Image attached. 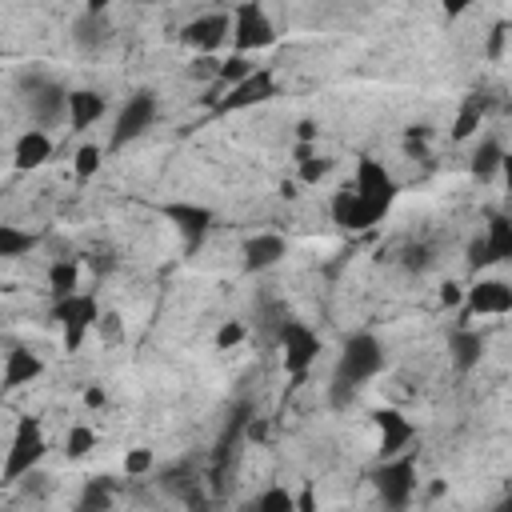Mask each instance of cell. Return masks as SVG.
<instances>
[{
  "instance_id": "7a4b0ae2",
  "label": "cell",
  "mask_w": 512,
  "mask_h": 512,
  "mask_svg": "<svg viewBox=\"0 0 512 512\" xmlns=\"http://www.w3.org/2000/svg\"><path fill=\"white\" fill-rule=\"evenodd\" d=\"M384 368V344L372 332H352L332 368V404H348Z\"/></svg>"
},
{
  "instance_id": "30bf717a",
  "label": "cell",
  "mask_w": 512,
  "mask_h": 512,
  "mask_svg": "<svg viewBox=\"0 0 512 512\" xmlns=\"http://www.w3.org/2000/svg\"><path fill=\"white\" fill-rule=\"evenodd\" d=\"M272 96H276V72L264 64V68H252L244 80L228 84V96L216 100V112H244V108L268 104Z\"/></svg>"
},
{
  "instance_id": "ba28073f",
  "label": "cell",
  "mask_w": 512,
  "mask_h": 512,
  "mask_svg": "<svg viewBox=\"0 0 512 512\" xmlns=\"http://www.w3.org/2000/svg\"><path fill=\"white\" fill-rule=\"evenodd\" d=\"M156 116H160V96L148 92V88H144V92H132V96L124 100L120 116H116V128H112L108 148H124V144L140 140V136L156 124Z\"/></svg>"
},
{
  "instance_id": "7c38bea8",
  "label": "cell",
  "mask_w": 512,
  "mask_h": 512,
  "mask_svg": "<svg viewBox=\"0 0 512 512\" xmlns=\"http://www.w3.org/2000/svg\"><path fill=\"white\" fill-rule=\"evenodd\" d=\"M468 316H508L512 312V284L508 280H476L464 292Z\"/></svg>"
},
{
  "instance_id": "603a6c76",
  "label": "cell",
  "mask_w": 512,
  "mask_h": 512,
  "mask_svg": "<svg viewBox=\"0 0 512 512\" xmlns=\"http://www.w3.org/2000/svg\"><path fill=\"white\" fill-rule=\"evenodd\" d=\"M328 172H332V160L328 156L312 152L308 144H296V176H300V184H320Z\"/></svg>"
},
{
  "instance_id": "1f68e13d",
  "label": "cell",
  "mask_w": 512,
  "mask_h": 512,
  "mask_svg": "<svg viewBox=\"0 0 512 512\" xmlns=\"http://www.w3.org/2000/svg\"><path fill=\"white\" fill-rule=\"evenodd\" d=\"M432 136V128L428 124H412L408 132H404V152L408 156H424V140Z\"/></svg>"
},
{
  "instance_id": "5b68a950",
  "label": "cell",
  "mask_w": 512,
  "mask_h": 512,
  "mask_svg": "<svg viewBox=\"0 0 512 512\" xmlns=\"http://www.w3.org/2000/svg\"><path fill=\"white\" fill-rule=\"evenodd\" d=\"M20 88H24V100H28V116L36 128H56L68 120V92L44 76V72H32V76H20Z\"/></svg>"
},
{
  "instance_id": "5bb4252c",
  "label": "cell",
  "mask_w": 512,
  "mask_h": 512,
  "mask_svg": "<svg viewBox=\"0 0 512 512\" xmlns=\"http://www.w3.org/2000/svg\"><path fill=\"white\" fill-rule=\"evenodd\" d=\"M372 424H376V432H380V456H384V460L396 456V452H404V448L416 440V424H412L404 412H396V408H376V412H372Z\"/></svg>"
},
{
  "instance_id": "e575fe53",
  "label": "cell",
  "mask_w": 512,
  "mask_h": 512,
  "mask_svg": "<svg viewBox=\"0 0 512 512\" xmlns=\"http://www.w3.org/2000/svg\"><path fill=\"white\" fill-rule=\"evenodd\" d=\"M148 468H152V452H148V448H132V452L124 456V472H128V476H144Z\"/></svg>"
},
{
  "instance_id": "ee69618b",
  "label": "cell",
  "mask_w": 512,
  "mask_h": 512,
  "mask_svg": "<svg viewBox=\"0 0 512 512\" xmlns=\"http://www.w3.org/2000/svg\"><path fill=\"white\" fill-rule=\"evenodd\" d=\"M0 292H4V284H0Z\"/></svg>"
},
{
  "instance_id": "8992f818",
  "label": "cell",
  "mask_w": 512,
  "mask_h": 512,
  "mask_svg": "<svg viewBox=\"0 0 512 512\" xmlns=\"http://www.w3.org/2000/svg\"><path fill=\"white\" fill-rule=\"evenodd\" d=\"M96 316H100V308H96V296H92V292H68V296L56 300L52 320L60 324L68 352H76V348L84 344V336L96 328Z\"/></svg>"
},
{
  "instance_id": "d6a6232c",
  "label": "cell",
  "mask_w": 512,
  "mask_h": 512,
  "mask_svg": "<svg viewBox=\"0 0 512 512\" xmlns=\"http://www.w3.org/2000/svg\"><path fill=\"white\" fill-rule=\"evenodd\" d=\"M96 332H100L108 344H116V340L124 336V324H120L116 312H100V316H96Z\"/></svg>"
},
{
  "instance_id": "8d00e7d4",
  "label": "cell",
  "mask_w": 512,
  "mask_h": 512,
  "mask_svg": "<svg viewBox=\"0 0 512 512\" xmlns=\"http://www.w3.org/2000/svg\"><path fill=\"white\" fill-rule=\"evenodd\" d=\"M504 36H508V24H504V20H496V28H492V40H488V56H492V60L504 52Z\"/></svg>"
},
{
  "instance_id": "f546056e",
  "label": "cell",
  "mask_w": 512,
  "mask_h": 512,
  "mask_svg": "<svg viewBox=\"0 0 512 512\" xmlns=\"http://www.w3.org/2000/svg\"><path fill=\"white\" fill-rule=\"evenodd\" d=\"M256 508L260 512H292L296 508V496L288 488H268V492L256 496Z\"/></svg>"
},
{
  "instance_id": "cb8c5ba5",
  "label": "cell",
  "mask_w": 512,
  "mask_h": 512,
  "mask_svg": "<svg viewBox=\"0 0 512 512\" xmlns=\"http://www.w3.org/2000/svg\"><path fill=\"white\" fill-rule=\"evenodd\" d=\"M36 244H40L36 232H24V228H16V224H0V256H4V260H20V256H28Z\"/></svg>"
},
{
  "instance_id": "e0dca14e",
  "label": "cell",
  "mask_w": 512,
  "mask_h": 512,
  "mask_svg": "<svg viewBox=\"0 0 512 512\" xmlns=\"http://www.w3.org/2000/svg\"><path fill=\"white\" fill-rule=\"evenodd\" d=\"M52 156V136L44 132V128H24L20 136H16V144H12V164H16V172H32V168H40L44 160Z\"/></svg>"
},
{
  "instance_id": "d6986e66",
  "label": "cell",
  "mask_w": 512,
  "mask_h": 512,
  "mask_svg": "<svg viewBox=\"0 0 512 512\" xmlns=\"http://www.w3.org/2000/svg\"><path fill=\"white\" fill-rule=\"evenodd\" d=\"M480 240H484L488 264L508 260V256H512V220H508L504 212H492V216H488V228L480 232Z\"/></svg>"
},
{
  "instance_id": "ffe728a7",
  "label": "cell",
  "mask_w": 512,
  "mask_h": 512,
  "mask_svg": "<svg viewBox=\"0 0 512 512\" xmlns=\"http://www.w3.org/2000/svg\"><path fill=\"white\" fill-rule=\"evenodd\" d=\"M448 352H452V364H456L460 372H472V368L480 364V356H484V336L472 332V328H456V332L448 336Z\"/></svg>"
},
{
  "instance_id": "9c48e42d",
  "label": "cell",
  "mask_w": 512,
  "mask_h": 512,
  "mask_svg": "<svg viewBox=\"0 0 512 512\" xmlns=\"http://www.w3.org/2000/svg\"><path fill=\"white\" fill-rule=\"evenodd\" d=\"M228 36H232V12H228V8H224V12L192 16V20L180 28V44L192 48V52H200V56L220 52V48L228 44Z\"/></svg>"
},
{
  "instance_id": "60d3db41",
  "label": "cell",
  "mask_w": 512,
  "mask_h": 512,
  "mask_svg": "<svg viewBox=\"0 0 512 512\" xmlns=\"http://www.w3.org/2000/svg\"><path fill=\"white\" fill-rule=\"evenodd\" d=\"M244 436H248V440H264V436H268V420H252V424H244Z\"/></svg>"
},
{
  "instance_id": "d590c367",
  "label": "cell",
  "mask_w": 512,
  "mask_h": 512,
  "mask_svg": "<svg viewBox=\"0 0 512 512\" xmlns=\"http://www.w3.org/2000/svg\"><path fill=\"white\" fill-rule=\"evenodd\" d=\"M468 268H472V272L488 268V256H484V240H480V236H472V240H468Z\"/></svg>"
},
{
  "instance_id": "d4e9b609",
  "label": "cell",
  "mask_w": 512,
  "mask_h": 512,
  "mask_svg": "<svg viewBox=\"0 0 512 512\" xmlns=\"http://www.w3.org/2000/svg\"><path fill=\"white\" fill-rule=\"evenodd\" d=\"M48 288H52V296H56V300H60V296H68V292H76V288H80V264H76V260H68V256L52 260V268H48Z\"/></svg>"
},
{
  "instance_id": "3957f363",
  "label": "cell",
  "mask_w": 512,
  "mask_h": 512,
  "mask_svg": "<svg viewBox=\"0 0 512 512\" xmlns=\"http://www.w3.org/2000/svg\"><path fill=\"white\" fill-rule=\"evenodd\" d=\"M48 452V440H44V428L36 416H20L16 428H12V444H8V456H4V472L0 480L4 484H20Z\"/></svg>"
},
{
  "instance_id": "f1b7e54d",
  "label": "cell",
  "mask_w": 512,
  "mask_h": 512,
  "mask_svg": "<svg viewBox=\"0 0 512 512\" xmlns=\"http://www.w3.org/2000/svg\"><path fill=\"white\" fill-rule=\"evenodd\" d=\"M100 164H104V148L100 144H80L76 148V180H92L96 172H100Z\"/></svg>"
},
{
  "instance_id": "6da1fadb",
  "label": "cell",
  "mask_w": 512,
  "mask_h": 512,
  "mask_svg": "<svg viewBox=\"0 0 512 512\" xmlns=\"http://www.w3.org/2000/svg\"><path fill=\"white\" fill-rule=\"evenodd\" d=\"M396 192H400L396 176H392L380 160L360 156V164H356V172H352V184H344V188L332 192L328 212H332V220H336L340 228L360 232V228L380 224V216L392 208Z\"/></svg>"
},
{
  "instance_id": "4dcf8cb0",
  "label": "cell",
  "mask_w": 512,
  "mask_h": 512,
  "mask_svg": "<svg viewBox=\"0 0 512 512\" xmlns=\"http://www.w3.org/2000/svg\"><path fill=\"white\" fill-rule=\"evenodd\" d=\"M216 72H220V80H224V84H236V80H244V76L252 72V64H248L240 52H232V56H228V60H224Z\"/></svg>"
},
{
  "instance_id": "4316f807",
  "label": "cell",
  "mask_w": 512,
  "mask_h": 512,
  "mask_svg": "<svg viewBox=\"0 0 512 512\" xmlns=\"http://www.w3.org/2000/svg\"><path fill=\"white\" fill-rule=\"evenodd\" d=\"M92 448H96V432L88 424H72L68 436H64V456L68 460H84Z\"/></svg>"
},
{
  "instance_id": "52a82bcc",
  "label": "cell",
  "mask_w": 512,
  "mask_h": 512,
  "mask_svg": "<svg viewBox=\"0 0 512 512\" xmlns=\"http://www.w3.org/2000/svg\"><path fill=\"white\" fill-rule=\"evenodd\" d=\"M372 484H376V496H380L388 508H408V500H412V492H416V456H412V452L388 456V460L372 472Z\"/></svg>"
},
{
  "instance_id": "7bdbcfd3",
  "label": "cell",
  "mask_w": 512,
  "mask_h": 512,
  "mask_svg": "<svg viewBox=\"0 0 512 512\" xmlns=\"http://www.w3.org/2000/svg\"><path fill=\"white\" fill-rule=\"evenodd\" d=\"M108 8H112V0H84V12H96V16H100V12H108Z\"/></svg>"
},
{
  "instance_id": "b9f144b4",
  "label": "cell",
  "mask_w": 512,
  "mask_h": 512,
  "mask_svg": "<svg viewBox=\"0 0 512 512\" xmlns=\"http://www.w3.org/2000/svg\"><path fill=\"white\" fill-rule=\"evenodd\" d=\"M296 140H300V144L316 140V124H312V120H300V124H296Z\"/></svg>"
},
{
  "instance_id": "f35d334b",
  "label": "cell",
  "mask_w": 512,
  "mask_h": 512,
  "mask_svg": "<svg viewBox=\"0 0 512 512\" xmlns=\"http://www.w3.org/2000/svg\"><path fill=\"white\" fill-rule=\"evenodd\" d=\"M460 300H464V292H460V284H444V288H440V304H444V308H456Z\"/></svg>"
},
{
  "instance_id": "9a60e30c",
  "label": "cell",
  "mask_w": 512,
  "mask_h": 512,
  "mask_svg": "<svg viewBox=\"0 0 512 512\" xmlns=\"http://www.w3.org/2000/svg\"><path fill=\"white\" fill-rule=\"evenodd\" d=\"M284 256H288V240H284L280 232H256V236L244 244V268H248V272H268V268H276Z\"/></svg>"
},
{
  "instance_id": "74e56055",
  "label": "cell",
  "mask_w": 512,
  "mask_h": 512,
  "mask_svg": "<svg viewBox=\"0 0 512 512\" xmlns=\"http://www.w3.org/2000/svg\"><path fill=\"white\" fill-rule=\"evenodd\" d=\"M472 4H476V0H440V8H444V16H448V20L464 16V12L472 8Z\"/></svg>"
},
{
  "instance_id": "2e32d148",
  "label": "cell",
  "mask_w": 512,
  "mask_h": 512,
  "mask_svg": "<svg viewBox=\"0 0 512 512\" xmlns=\"http://www.w3.org/2000/svg\"><path fill=\"white\" fill-rule=\"evenodd\" d=\"M44 376V360L36 356V352H28V348H8V356H4V372H0V388L4 392H12V388H24V384H32V380H40Z\"/></svg>"
},
{
  "instance_id": "8fae6325",
  "label": "cell",
  "mask_w": 512,
  "mask_h": 512,
  "mask_svg": "<svg viewBox=\"0 0 512 512\" xmlns=\"http://www.w3.org/2000/svg\"><path fill=\"white\" fill-rule=\"evenodd\" d=\"M280 348H284V372L304 376L312 368V360L320 356V336L304 320H284L280 324Z\"/></svg>"
},
{
  "instance_id": "836d02e7",
  "label": "cell",
  "mask_w": 512,
  "mask_h": 512,
  "mask_svg": "<svg viewBox=\"0 0 512 512\" xmlns=\"http://www.w3.org/2000/svg\"><path fill=\"white\" fill-rule=\"evenodd\" d=\"M240 340H244V324H240V320H224V328L216 332V348L228 352V348H236Z\"/></svg>"
},
{
  "instance_id": "44dd1931",
  "label": "cell",
  "mask_w": 512,
  "mask_h": 512,
  "mask_svg": "<svg viewBox=\"0 0 512 512\" xmlns=\"http://www.w3.org/2000/svg\"><path fill=\"white\" fill-rule=\"evenodd\" d=\"M484 108H488V100H484L480 92H468V96H464V104H460V112H456V120H452V140H456V144L468 140V136H476V128H480V120H484Z\"/></svg>"
},
{
  "instance_id": "484cf974",
  "label": "cell",
  "mask_w": 512,
  "mask_h": 512,
  "mask_svg": "<svg viewBox=\"0 0 512 512\" xmlns=\"http://www.w3.org/2000/svg\"><path fill=\"white\" fill-rule=\"evenodd\" d=\"M108 32H112V28H108V12H100V16H96V12H84V16L76 20V44H80V48H100V44L108 40Z\"/></svg>"
},
{
  "instance_id": "83f0119b",
  "label": "cell",
  "mask_w": 512,
  "mask_h": 512,
  "mask_svg": "<svg viewBox=\"0 0 512 512\" xmlns=\"http://www.w3.org/2000/svg\"><path fill=\"white\" fill-rule=\"evenodd\" d=\"M76 504L80 508H112V476H92Z\"/></svg>"
},
{
  "instance_id": "ac0fdd59",
  "label": "cell",
  "mask_w": 512,
  "mask_h": 512,
  "mask_svg": "<svg viewBox=\"0 0 512 512\" xmlns=\"http://www.w3.org/2000/svg\"><path fill=\"white\" fill-rule=\"evenodd\" d=\"M104 108H108V100L100 92H92V88L68 92V132H88L104 116Z\"/></svg>"
},
{
  "instance_id": "4fadbf2b",
  "label": "cell",
  "mask_w": 512,
  "mask_h": 512,
  "mask_svg": "<svg viewBox=\"0 0 512 512\" xmlns=\"http://www.w3.org/2000/svg\"><path fill=\"white\" fill-rule=\"evenodd\" d=\"M164 212V220L184 236V244L188 248H196L204 236H208V228H212V208H204V204H192V200H176V204H164L160 208Z\"/></svg>"
},
{
  "instance_id": "277c9868",
  "label": "cell",
  "mask_w": 512,
  "mask_h": 512,
  "mask_svg": "<svg viewBox=\"0 0 512 512\" xmlns=\"http://www.w3.org/2000/svg\"><path fill=\"white\" fill-rule=\"evenodd\" d=\"M228 44H232V52H240V56L276 44V24H272V16L264 12L260 0H240V4L232 8V36H228Z\"/></svg>"
},
{
  "instance_id": "ab89813d",
  "label": "cell",
  "mask_w": 512,
  "mask_h": 512,
  "mask_svg": "<svg viewBox=\"0 0 512 512\" xmlns=\"http://www.w3.org/2000/svg\"><path fill=\"white\" fill-rule=\"evenodd\" d=\"M104 400H108V392H104L100 384H88V388H84V404H88V408H104Z\"/></svg>"
},
{
  "instance_id": "7402d4cb",
  "label": "cell",
  "mask_w": 512,
  "mask_h": 512,
  "mask_svg": "<svg viewBox=\"0 0 512 512\" xmlns=\"http://www.w3.org/2000/svg\"><path fill=\"white\" fill-rule=\"evenodd\" d=\"M500 164H504V144L496 140V136H488V140H480V148L472 152V176L476 180H492L496 172H500Z\"/></svg>"
}]
</instances>
